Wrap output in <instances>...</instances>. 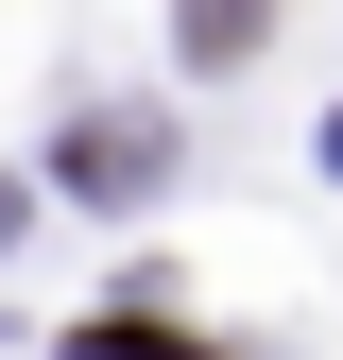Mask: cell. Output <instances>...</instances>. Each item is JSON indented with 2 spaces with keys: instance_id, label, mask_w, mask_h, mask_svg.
<instances>
[{
  "instance_id": "7a4b0ae2",
  "label": "cell",
  "mask_w": 343,
  "mask_h": 360,
  "mask_svg": "<svg viewBox=\"0 0 343 360\" xmlns=\"http://www.w3.org/2000/svg\"><path fill=\"white\" fill-rule=\"evenodd\" d=\"M257 18L275 0H189V52H257Z\"/></svg>"
},
{
  "instance_id": "6da1fadb",
  "label": "cell",
  "mask_w": 343,
  "mask_h": 360,
  "mask_svg": "<svg viewBox=\"0 0 343 360\" xmlns=\"http://www.w3.org/2000/svg\"><path fill=\"white\" fill-rule=\"evenodd\" d=\"M155 172V120H86V189H138Z\"/></svg>"
}]
</instances>
